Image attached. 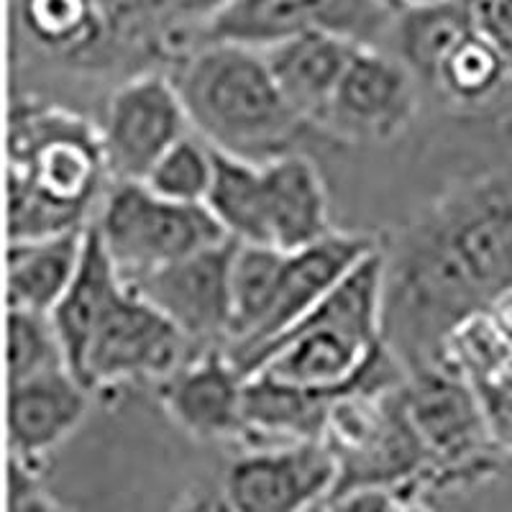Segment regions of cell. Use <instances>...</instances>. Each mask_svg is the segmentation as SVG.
I'll return each mask as SVG.
<instances>
[{
    "mask_svg": "<svg viewBox=\"0 0 512 512\" xmlns=\"http://www.w3.org/2000/svg\"><path fill=\"white\" fill-rule=\"evenodd\" d=\"M382 338L408 374L512 290V172L448 185L384 246Z\"/></svg>",
    "mask_w": 512,
    "mask_h": 512,
    "instance_id": "obj_1",
    "label": "cell"
},
{
    "mask_svg": "<svg viewBox=\"0 0 512 512\" xmlns=\"http://www.w3.org/2000/svg\"><path fill=\"white\" fill-rule=\"evenodd\" d=\"M111 185L100 128L36 98L8 111V244L88 228Z\"/></svg>",
    "mask_w": 512,
    "mask_h": 512,
    "instance_id": "obj_2",
    "label": "cell"
},
{
    "mask_svg": "<svg viewBox=\"0 0 512 512\" xmlns=\"http://www.w3.org/2000/svg\"><path fill=\"white\" fill-rule=\"evenodd\" d=\"M192 134L231 157L264 164L292 154L305 128L274 82L262 52L208 44L180 59L175 75Z\"/></svg>",
    "mask_w": 512,
    "mask_h": 512,
    "instance_id": "obj_3",
    "label": "cell"
},
{
    "mask_svg": "<svg viewBox=\"0 0 512 512\" xmlns=\"http://www.w3.org/2000/svg\"><path fill=\"white\" fill-rule=\"evenodd\" d=\"M323 446L336 461V489L328 500L384 489L420 500L431 489L433 461L410 420L402 384L392 390H361L333 405Z\"/></svg>",
    "mask_w": 512,
    "mask_h": 512,
    "instance_id": "obj_4",
    "label": "cell"
},
{
    "mask_svg": "<svg viewBox=\"0 0 512 512\" xmlns=\"http://www.w3.org/2000/svg\"><path fill=\"white\" fill-rule=\"evenodd\" d=\"M93 226L128 287L228 239L205 205L169 203L144 182H113Z\"/></svg>",
    "mask_w": 512,
    "mask_h": 512,
    "instance_id": "obj_5",
    "label": "cell"
},
{
    "mask_svg": "<svg viewBox=\"0 0 512 512\" xmlns=\"http://www.w3.org/2000/svg\"><path fill=\"white\" fill-rule=\"evenodd\" d=\"M402 397L433 461L431 489L464 487L497 466L495 436L472 384L448 367L410 374Z\"/></svg>",
    "mask_w": 512,
    "mask_h": 512,
    "instance_id": "obj_6",
    "label": "cell"
},
{
    "mask_svg": "<svg viewBox=\"0 0 512 512\" xmlns=\"http://www.w3.org/2000/svg\"><path fill=\"white\" fill-rule=\"evenodd\" d=\"M190 341L131 287L105 310L75 377L90 392L126 382L162 384L187 361Z\"/></svg>",
    "mask_w": 512,
    "mask_h": 512,
    "instance_id": "obj_7",
    "label": "cell"
},
{
    "mask_svg": "<svg viewBox=\"0 0 512 512\" xmlns=\"http://www.w3.org/2000/svg\"><path fill=\"white\" fill-rule=\"evenodd\" d=\"M192 134L175 80L164 72H139L121 82L105 105L100 141L113 182H144L154 164Z\"/></svg>",
    "mask_w": 512,
    "mask_h": 512,
    "instance_id": "obj_8",
    "label": "cell"
},
{
    "mask_svg": "<svg viewBox=\"0 0 512 512\" xmlns=\"http://www.w3.org/2000/svg\"><path fill=\"white\" fill-rule=\"evenodd\" d=\"M420 111V82L397 54L359 47L318 126L354 144L400 139Z\"/></svg>",
    "mask_w": 512,
    "mask_h": 512,
    "instance_id": "obj_9",
    "label": "cell"
},
{
    "mask_svg": "<svg viewBox=\"0 0 512 512\" xmlns=\"http://www.w3.org/2000/svg\"><path fill=\"white\" fill-rule=\"evenodd\" d=\"M236 251L239 241L226 239L149 274L131 285V290L175 323L198 351L226 346L233 318L231 280Z\"/></svg>",
    "mask_w": 512,
    "mask_h": 512,
    "instance_id": "obj_10",
    "label": "cell"
},
{
    "mask_svg": "<svg viewBox=\"0 0 512 512\" xmlns=\"http://www.w3.org/2000/svg\"><path fill=\"white\" fill-rule=\"evenodd\" d=\"M338 479L323 441L246 448L226 466L221 489L236 512H313Z\"/></svg>",
    "mask_w": 512,
    "mask_h": 512,
    "instance_id": "obj_11",
    "label": "cell"
},
{
    "mask_svg": "<svg viewBox=\"0 0 512 512\" xmlns=\"http://www.w3.org/2000/svg\"><path fill=\"white\" fill-rule=\"evenodd\" d=\"M246 377L226 346L200 349L159 384L169 420L195 441H244Z\"/></svg>",
    "mask_w": 512,
    "mask_h": 512,
    "instance_id": "obj_12",
    "label": "cell"
},
{
    "mask_svg": "<svg viewBox=\"0 0 512 512\" xmlns=\"http://www.w3.org/2000/svg\"><path fill=\"white\" fill-rule=\"evenodd\" d=\"M379 246L382 244L372 233L331 231L318 244L285 254V264H282L267 323L251 344L233 351L226 349L228 356L233 361H241L244 356L254 354V351L264 349L267 344L285 336L338 282L344 280L351 269L359 267Z\"/></svg>",
    "mask_w": 512,
    "mask_h": 512,
    "instance_id": "obj_13",
    "label": "cell"
},
{
    "mask_svg": "<svg viewBox=\"0 0 512 512\" xmlns=\"http://www.w3.org/2000/svg\"><path fill=\"white\" fill-rule=\"evenodd\" d=\"M93 392L70 372L8 384L11 459L39 474L41 464L85 423Z\"/></svg>",
    "mask_w": 512,
    "mask_h": 512,
    "instance_id": "obj_14",
    "label": "cell"
},
{
    "mask_svg": "<svg viewBox=\"0 0 512 512\" xmlns=\"http://www.w3.org/2000/svg\"><path fill=\"white\" fill-rule=\"evenodd\" d=\"M262 185L269 246L292 254L333 231L326 182L310 157L292 152L264 162Z\"/></svg>",
    "mask_w": 512,
    "mask_h": 512,
    "instance_id": "obj_15",
    "label": "cell"
},
{
    "mask_svg": "<svg viewBox=\"0 0 512 512\" xmlns=\"http://www.w3.org/2000/svg\"><path fill=\"white\" fill-rule=\"evenodd\" d=\"M356 49L351 41L313 26L264 52V59L292 111L318 126Z\"/></svg>",
    "mask_w": 512,
    "mask_h": 512,
    "instance_id": "obj_16",
    "label": "cell"
},
{
    "mask_svg": "<svg viewBox=\"0 0 512 512\" xmlns=\"http://www.w3.org/2000/svg\"><path fill=\"white\" fill-rule=\"evenodd\" d=\"M313 26L315 0H233L205 6L198 18L185 26L182 39L190 41V52L208 44H231L264 54Z\"/></svg>",
    "mask_w": 512,
    "mask_h": 512,
    "instance_id": "obj_17",
    "label": "cell"
},
{
    "mask_svg": "<svg viewBox=\"0 0 512 512\" xmlns=\"http://www.w3.org/2000/svg\"><path fill=\"white\" fill-rule=\"evenodd\" d=\"M18 24L36 47L72 62H95L126 44L113 6H90L75 0L18 3Z\"/></svg>",
    "mask_w": 512,
    "mask_h": 512,
    "instance_id": "obj_18",
    "label": "cell"
},
{
    "mask_svg": "<svg viewBox=\"0 0 512 512\" xmlns=\"http://www.w3.org/2000/svg\"><path fill=\"white\" fill-rule=\"evenodd\" d=\"M85 233L88 228L52 236V239L8 244V310L52 315L75 282L82 262V249H85Z\"/></svg>",
    "mask_w": 512,
    "mask_h": 512,
    "instance_id": "obj_19",
    "label": "cell"
},
{
    "mask_svg": "<svg viewBox=\"0 0 512 512\" xmlns=\"http://www.w3.org/2000/svg\"><path fill=\"white\" fill-rule=\"evenodd\" d=\"M123 290H126V282L121 280L116 264L90 223L75 282L52 313L54 328L59 333V341L67 354V367L72 374H77L80 369L103 313L111 308V303Z\"/></svg>",
    "mask_w": 512,
    "mask_h": 512,
    "instance_id": "obj_20",
    "label": "cell"
},
{
    "mask_svg": "<svg viewBox=\"0 0 512 512\" xmlns=\"http://www.w3.org/2000/svg\"><path fill=\"white\" fill-rule=\"evenodd\" d=\"M472 31L474 3H397L392 39L397 57L418 82L433 88L441 64Z\"/></svg>",
    "mask_w": 512,
    "mask_h": 512,
    "instance_id": "obj_21",
    "label": "cell"
},
{
    "mask_svg": "<svg viewBox=\"0 0 512 512\" xmlns=\"http://www.w3.org/2000/svg\"><path fill=\"white\" fill-rule=\"evenodd\" d=\"M213 159H216V177L205 200L210 216L216 218L228 239L239 244L269 246L267 226H264L262 164L231 157L218 149H213Z\"/></svg>",
    "mask_w": 512,
    "mask_h": 512,
    "instance_id": "obj_22",
    "label": "cell"
},
{
    "mask_svg": "<svg viewBox=\"0 0 512 512\" xmlns=\"http://www.w3.org/2000/svg\"><path fill=\"white\" fill-rule=\"evenodd\" d=\"M285 254L287 251L274 246L239 244L233 259V318L226 344L228 351L251 344L267 323Z\"/></svg>",
    "mask_w": 512,
    "mask_h": 512,
    "instance_id": "obj_23",
    "label": "cell"
},
{
    "mask_svg": "<svg viewBox=\"0 0 512 512\" xmlns=\"http://www.w3.org/2000/svg\"><path fill=\"white\" fill-rule=\"evenodd\" d=\"M216 177L213 149L198 134L177 141L149 172L144 185L177 205H205Z\"/></svg>",
    "mask_w": 512,
    "mask_h": 512,
    "instance_id": "obj_24",
    "label": "cell"
},
{
    "mask_svg": "<svg viewBox=\"0 0 512 512\" xmlns=\"http://www.w3.org/2000/svg\"><path fill=\"white\" fill-rule=\"evenodd\" d=\"M505 77L500 54L479 31H472L441 64L433 88L454 103H482L500 88Z\"/></svg>",
    "mask_w": 512,
    "mask_h": 512,
    "instance_id": "obj_25",
    "label": "cell"
},
{
    "mask_svg": "<svg viewBox=\"0 0 512 512\" xmlns=\"http://www.w3.org/2000/svg\"><path fill=\"white\" fill-rule=\"evenodd\" d=\"M67 367V354L52 315L8 310V384Z\"/></svg>",
    "mask_w": 512,
    "mask_h": 512,
    "instance_id": "obj_26",
    "label": "cell"
},
{
    "mask_svg": "<svg viewBox=\"0 0 512 512\" xmlns=\"http://www.w3.org/2000/svg\"><path fill=\"white\" fill-rule=\"evenodd\" d=\"M474 24L512 77V3H474Z\"/></svg>",
    "mask_w": 512,
    "mask_h": 512,
    "instance_id": "obj_27",
    "label": "cell"
},
{
    "mask_svg": "<svg viewBox=\"0 0 512 512\" xmlns=\"http://www.w3.org/2000/svg\"><path fill=\"white\" fill-rule=\"evenodd\" d=\"M8 487H11V512H72L41 489L39 474L13 459L8 464Z\"/></svg>",
    "mask_w": 512,
    "mask_h": 512,
    "instance_id": "obj_28",
    "label": "cell"
},
{
    "mask_svg": "<svg viewBox=\"0 0 512 512\" xmlns=\"http://www.w3.org/2000/svg\"><path fill=\"white\" fill-rule=\"evenodd\" d=\"M405 497L384 489H361L326 502V512H397Z\"/></svg>",
    "mask_w": 512,
    "mask_h": 512,
    "instance_id": "obj_29",
    "label": "cell"
},
{
    "mask_svg": "<svg viewBox=\"0 0 512 512\" xmlns=\"http://www.w3.org/2000/svg\"><path fill=\"white\" fill-rule=\"evenodd\" d=\"M172 512H236L226 500L221 487L210 484H192L175 502Z\"/></svg>",
    "mask_w": 512,
    "mask_h": 512,
    "instance_id": "obj_30",
    "label": "cell"
},
{
    "mask_svg": "<svg viewBox=\"0 0 512 512\" xmlns=\"http://www.w3.org/2000/svg\"><path fill=\"white\" fill-rule=\"evenodd\" d=\"M397 512H433L423 500H405Z\"/></svg>",
    "mask_w": 512,
    "mask_h": 512,
    "instance_id": "obj_31",
    "label": "cell"
},
{
    "mask_svg": "<svg viewBox=\"0 0 512 512\" xmlns=\"http://www.w3.org/2000/svg\"><path fill=\"white\" fill-rule=\"evenodd\" d=\"M313 512H326V505H320V507H315Z\"/></svg>",
    "mask_w": 512,
    "mask_h": 512,
    "instance_id": "obj_32",
    "label": "cell"
}]
</instances>
